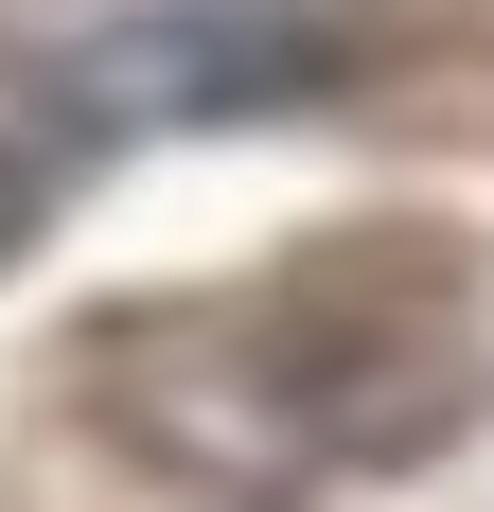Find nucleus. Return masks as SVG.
Instances as JSON below:
<instances>
[{
  "instance_id": "f03ea898",
  "label": "nucleus",
  "mask_w": 494,
  "mask_h": 512,
  "mask_svg": "<svg viewBox=\"0 0 494 512\" xmlns=\"http://www.w3.org/2000/svg\"><path fill=\"white\" fill-rule=\"evenodd\" d=\"M336 71H353V36L300 18V0H159V18H106V36L53 53V142L265 124V106H318Z\"/></svg>"
},
{
  "instance_id": "f257e3e1",
  "label": "nucleus",
  "mask_w": 494,
  "mask_h": 512,
  "mask_svg": "<svg viewBox=\"0 0 494 512\" xmlns=\"http://www.w3.org/2000/svg\"><path fill=\"white\" fill-rule=\"evenodd\" d=\"M124 371V424L159 460H195L212 495H300L336 460H424L442 442V389H371V371H477L459 318H353V301H230L177 318V336H106Z\"/></svg>"
},
{
  "instance_id": "7ed1b4c3",
  "label": "nucleus",
  "mask_w": 494,
  "mask_h": 512,
  "mask_svg": "<svg viewBox=\"0 0 494 512\" xmlns=\"http://www.w3.org/2000/svg\"><path fill=\"white\" fill-rule=\"evenodd\" d=\"M36 195H53V177H36V159H18V142H0V265L36 248Z\"/></svg>"
}]
</instances>
